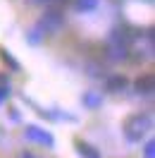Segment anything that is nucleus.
<instances>
[{
    "mask_svg": "<svg viewBox=\"0 0 155 158\" xmlns=\"http://www.w3.org/2000/svg\"><path fill=\"white\" fill-rule=\"evenodd\" d=\"M79 153H81V156H86V158H98L96 151H91L88 144H81V141H79Z\"/></svg>",
    "mask_w": 155,
    "mask_h": 158,
    "instance_id": "nucleus-5",
    "label": "nucleus"
},
{
    "mask_svg": "<svg viewBox=\"0 0 155 158\" xmlns=\"http://www.w3.org/2000/svg\"><path fill=\"white\" fill-rule=\"evenodd\" d=\"M2 60H5V62H10L14 72H19V62H17V60L12 58V55H10V53H7V50H2Z\"/></svg>",
    "mask_w": 155,
    "mask_h": 158,
    "instance_id": "nucleus-6",
    "label": "nucleus"
},
{
    "mask_svg": "<svg viewBox=\"0 0 155 158\" xmlns=\"http://www.w3.org/2000/svg\"><path fill=\"white\" fill-rule=\"evenodd\" d=\"M148 127H150V118H148V115H141V113L131 115V118L124 122V132L131 141H138V139L148 132Z\"/></svg>",
    "mask_w": 155,
    "mask_h": 158,
    "instance_id": "nucleus-1",
    "label": "nucleus"
},
{
    "mask_svg": "<svg viewBox=\"0 0 155 158\" xmlns=\"http://www.w3.org/2000/svg\"><path fill=\"white\" fill-rule=\"evenodd\" d=\"M31 2H36V5H50V2H62V0H31Z\"/></svg>",
    "mask_w": 155,
    "mask_h": 158,
    "instance_id": "nucleus-7",
    "label": "nucleus"
},
{
    "mask_svg": "<svg viewBox=\"0 0 155 158\" xmlns=\"http://www.w3.org/2000/svg\"><path fill=\"white\" fill-rule=\"evenodd\" d=\"M145 156L153 158V144H148V148H145Z\"/></svg>",
    "mask_w": 155,
    "mask_h": 158,
    "instance_id": "nucleus-8",
    "label": "nucleus"
},
{
    "mask_svg": "<svg viewBox=\"0 0 155 158\" xmlns=\"http://www.w3.org/2000/svg\"><path fill=\"white\" fill-rule=\"evenodd\" d=\"M107 91H124L126 86V77H122V74H112V77H107Z\"/></svg>",
    "mask_w": 155,
    "mask_h": 158,
    "instance_id": "nucleus-3",
    "label": "nucleus"
},
{
    "mask_svg": "<svg viewBox=\"0 0 155 158\" xmlns=\"http://www.w3.org/2000/svg\"><path fill=\"white\" fill-rule=\"evenodd\" d=\"M98 7V0H77V10L88 12V10H96Z\"/></svg>",
    "mask_w": 155,
    "mask_h": 158,
    "instance_id": "nucleus-4",
    "label": "nucleus"
},
{
    "mask_svg": "<svg viewBox=\"0 0 155 158\" xmlns=\"http://www.w3.org/2000/svg\"><path fill=\"white\" fill-rule=\"evenodd\" d=\"M155 89V79L150 72H145V74H141V77L136 79V91L138 94H150V91Z\"/></svg>",
    "mask_w": 155,
    "mask_h": 158,
    "instance_id": "nucleus-2",
    "label": "nucleus"
}]
</instances>
